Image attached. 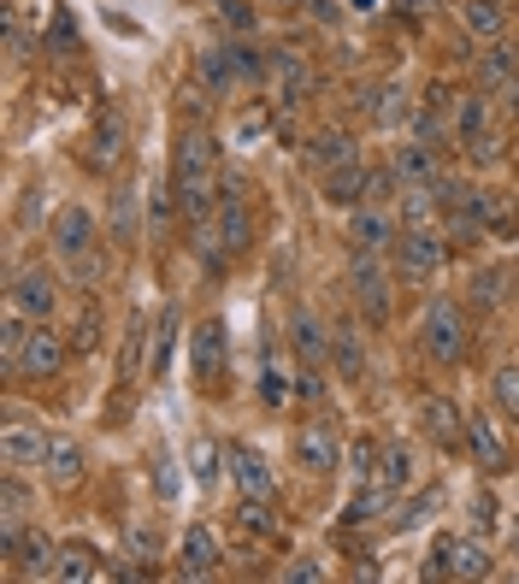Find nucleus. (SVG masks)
I'll return each mask as SVG.
<instances>
[{"label": "nucleus", "mask_w": 519, "mask_h": 584, "mask_svg": "<svg viewBox=\"0 0 519 584\" xmlns=\"http://www.w3.org/2000/svg\"><path fill=\"white\" fill-rule=\"evenodd\" d=\"M171 189H178V208L189 225L213 219L219 195H224V166H219V142L201 125H189L171 148Z\"/></svg>", "instance_id": "1"}, {"label": "nucleus", "mask_w": 519, "mask_h": 584, "mask_svg": "<svg viewBox=\"0 0 519 584\" xmlns=\"http://www.w3.org/2000/svg\"><path fill=\"white\" fill-rule=\"evenodd\" d=\"M390 284H395V266H384L372 248H354V261H349V296H354V314L360 319L390 325V314H395Z\"/></svg>", "instance_id": "2"}, {"label": "nucleus", "mask_w": 519, "mask_h": 584, "mask_svg": "<svg viewBox=\"0 0 519 584\" xmlns=\"http://www.w3.org/2000/svg\"><path fill=\"white\" fill-rule=\"evenodd\" d=\"M420 349L437 360V367H460L466 360V307L455 296H437L420 319Z\"/></svg>", "instance_id": "3"}, {"label": "nucleus", "mask_w": 519, "mask_h": 584, "mask_svg": "<svg viewBox=\"0 0 519 584\" xmlns=\"http://www.w3.org/2000/svg\"><path fill=\"white\" fill-rule=\"evenodd\" d=\"M390 266H395V278H402V284H431L448 266V243L431 225L402 231V236H395V248H390Z\"/></svg>", "instance_id": "4"}, {"label": "nucleus", "mask_w": 519, "mask_h": 584, "mask_svg": "<svg viewBox=\"0 0 519 584\" xmlns=\"http://www.w3.org/2000/svg\"><path fill=\"white\" fill-rule=\"evenodd\" d=\"M473 89L490 95L501 113H519V54L508 42H484V54L473 65Z\"/></svg>", "instance_id": "5"}, {"label": "nucleus", "mask_w": 519, "mask_h": 584, "mask_svg": "<svg viewBox=\"0 0 519 584\" xmlns=\"http://www.w3.org/2000/svg\"><path fill=\"white\" fill-rule=\"evenodd\" d=\"M425 578H490V549L478 538H437L425 561Z\"/></svg>", "instance_id": "6"}, {"label": "nucleus", "mask_w": 519, "mask_h": 584, "mask_svg": "<svg viewBox=\"0 0 519 584\" xmlns=\"http://www.w3.org/2000/svg\"><path fill=\"white\" fill-rule=\"evenodd\" d=\"M266 83H272V89H278L284 113H289V107H301V100L319 89V77H314V60H307L301 47H272V54H266Z\"/></svg>", "instance_id": "7"}, {"label": "nucleus", "mask_w": 519, "mask_h": 584, "mask_svg": "<svg viewBox=\"0 0 519 584\" xmlns=\"http://www.w3.org/2000/svg\"><path fill=\"white\" fill-rule=\"evenodd\" d=\"M296 467L301 472H314V478H331L342 467V443H337V425L331 420H307L301 432H296Z\"/></svg>", "instance_id": "8"}, {"label": "nucleus", "mask_w": 519, "mask_h": 584, "mask_svg": "<svg viewBox=\"0 0 519 584\" xmlns=\"http://www.w3.org/2000/svg\"><path fill=\"white\" fill-rule=\"evenodd\" d=\"M466 455H473V467L484 478H501L513 467V460H508V437H501V425L490 414H466Z\"/></svg>", "instance_id": "9"}, {"label": "nucleus", "mask_w": 519, "mask_h": 584, "mask_svg": "<svg viewBox=\"0 0 519 584\" xmlns=\"http://www.w3.org/2000/svg\"><path fill=\"white\" fill-rule=\"evenodd\" d=\"M420 432H425V443H437L443 455L466 449V414L448 396H420Z\"/></svg>", "instance_id": "10"}, {"label": "nucleus", "mask_w": 519, "mask_h": 584, "mask_svg": "<svg viewBox=\"0 0 519 584\" xmlns=\"http://www.w3.org/2000/svg\"><path fill=\"white\" fill-rule=\"evenodd\" d=\"M189 360H195V378H201V384H219L224 367H231V331H224V319H201V325H195Z\"/></svg>", "instance_id": "11"}, {"label": "nucleus", "mask_w": 519, "mask_h": 584, "mask_svg": "<svg viewBox=\"0 0 519 584\" xmlns=\"http://www.w3.org/2000/svg\"><path fill=\"white\" fill-rule=\"evenodd\" d=\"M65 354H72V342L47 331V319H36L30 325V342H24V360H19V378H36V384L42 378H60Z\"/></svg>", "instance_id": "12"}, {"label": "nucleus", "mask_w": 519, "mask_h": 584, "mask_svg": "<svg viewBox=\"0 0 519 584\" xmlns=\"http://www.w3.org/2000/svg\"><path fill=\"white\" fill-rule=\"evenodd\" d=\"M0 460H7L12 472H30L47 460V432L30 420H7V432H0Z\"/></svg>", "instance_id": "13"}, {"label": "nucleus", "mask_w": 519, "mask_h": 584, "mask_svg": "<svg viewBox=\"0 0 519 584\" xmlns=\"http://www.w3.org/2000/svg\"><path fill=\"white\" fill-rule=\"evenodd\" d=\"M12 307L30 319H54V307H60V284H54V272H42V266H24L19 278H12Z\"/></svg>", "instance_id": "14"}, {"label": "nucleus", "mask_w": 519, "mask_h": 584, "mask_svg": "<svg viewBox=\"0 0 519 584\" xmlns=\"http://www.w3.org/2000/svg\"><path fill=\"white\" fill-rule=\"evenodd\" d=\"M95 231H100V225H95L89 208H77V201H72V208H60V219H54V254H60L65 266L83 261V254L95 248Z\"/></svg>", "instance_id": "15"}, {"label": "nucleus", "mask_w": 519, "mask_h": 584, "mask_svg": "<svg viewBox=\"0 0 519 584\" xmlns=\"http://www.w3.org/2000/svg\"><path fill=\"white\" fill-rule=\"evenodd\" d=\"M395 236H402V219L384 213V208H372V201H360L354 219H349V243L384 254V248H395Z\"/></svg>", "instance_id": "16"}, {"label": "nucleus", "mask_w": 519, "mask_h": 584, "mask_svg": "<svg viewBox=\"0 0 519 584\" xmlns=\"http://www.w3.org/2000/svg\"><path fill=\"white\" fill-rule=\"evenodd\" d=\"M331 367L342 384H367V337H360V319H342L331 331Z\"/></svg>", "instance_id": "17"}, {"label": "nucleus", "mask_w": 519, "mask_h": 584, "mask_svg": "<svg viewBox=\"0 0 519 584\" xmlns=\"http://www.w3.org/2000/svg\"><path fill=\"white\" fill-rule=\"evenodd\" d=\"M390 166H395V178H402V183H425V189H437V178H443L437 142H420V136H407V142L390 153Z\"/></svg>", "instance_id": "18"}, {"label": "nucleus", "mask_w": 519, "mask_h": 584, "mask_svg": "<svg viewBox=\"0 0 519 584\" xmlns=\"http://www.w3.org/2000/svg\"><path fill=\"white\" fill-rule=\"evenodd\" d=\"M224 467H231V478H236V490L242 496H266L272 502V467H266V455L254 449V443H231V455H224Z\"/></svg>", "instance_id": "19"}, {"label": "nucleus", "mask_w": 519, "mask_h": 584, "mask_svg": "<svg viewBox=\"0 0 519 584\" xmlns=\"http://www.w3.org/2000/svg\"><path fill=\"white\" fill-rule=\"evenodd\" d=\"M360 107L372 113L378 130H402V125H413V95H407V83H378L372 95H360Z\"/></svg>", "instance_id": "20"}, {"label": "nucleus", "mask_w": 519, "mask_h": 584, "mask_svg": "<svg viewBox=\"0 0 519 584\" xmlns=\"http://www.w3.org/2000/svg\"><path fill=\"white\" fill-rule=\"evenodd\" d=\"M83 160H89V171H100V178L118 171V160H125V118H118L113 107L100 113V125L89 130V153H83Z\"/></svg>", "instance_id": "21"}, {"label": "nucleus", "mask_w": 519, "mask_h": 584, "mask_svg": "<svg viewBox=\"0 0 519 584\" xmlns=\"http://www.w3.org/2000/svg\"><path fill=\"white\" fill-rule=\"evenodd\" d=\"M7 573L12 578H60V543L36 538V531H24L19 555H7Z\"/></svg>", "instance_id": "22"}, {"label": "nucleus", "mask_w": 519, "mask_h": 584, "mask_svg": "<svg viewBox=\"0 0 519 584\" xmlns=\"http://www.w3.org/2000/svg\"><path fill=\"white\" fill-rule=\"evenodd\" d=\"M42 472H47V485L72 490V485H83V472H89V455H83V443H77V437H47V460H42Z\"/></svg>", "instance_id": "23"}, {"label": "nucleus", "mask_w": 519, "mask_h": 584, "mask_svg": "<svg viewBox=\"0 0 519 584\" xmlns=\"http://www.w3.org/2000/svg\"><path fill=\"white\" fill-rule=\"evenodd\" d=\"M367 183H372V166L349 160V166L325 171V178H319V195L331 201V208H360V201H367Z\"/></svg>", "instance_id": "24"}, {"label": "nucleus", "mask_w": 519, "mask_h": 584, "mask_svg": "<svg viewBox=\"0 0 519 584\" xmlns=\"http://www.w3.org/2000/svg\"><path fill=\"white\" fill-rule=\"evenodd\" d=\"M183 578H213L219 566H224V549H219V538L206 525H189L183 531Z\"/></svg>", "instance_id": "25"}, {"label": "nucleus", "mask_w": 519, "mask_h": 584, "mask_svg": "<svg viewBox=\"0 0 519 584\" xmlns=\"http://www.w3.org/2000/svg\"><path fill=\"white\" fill-rule=\"evenodd\" d=\"M460 30L473 42H501L508 36V7L501 0H460Z\"/></svg>", "instance_id": "26"}, {"label": "nucleus", "mask_w": 519, "mask_h": 584, "mask_svg": "<svg viewBox=\"0 0 519 584\" xmlns=\"http://www.w3.org/2000/svg\"><path fill=\"white\" fill-rule=\"evenodd\" d=\"M513 289H519V272L513 266H484L478 278H473V289H466V301L484 307V314H496V307L513 301Z\"/></svg>", "instance_id": "27"}, {"label": "nucleus", "mask_w": 519, "mask_h": 584, "mask_svg": "<svg viewBox=\"0 0 519 584\" xmlns=\"http://www.w3.org/2000/svg\"><path fill=\"white\" fill-rule=\"evenodd\" d=\"M148 354H153V325H148L142 314H130L125 342H118V384H130V378L148 367Z\"/></svg>", "instance_id": "28"}, {"label": "nucleus", "mask_w": 519, "mask_h": 584, "mask_svg": "<svg viewBox=\"0 0 519 584\" xmlns=\"http://www.w3.org/2000/svg\"><path fill=\"white\" fill-rule=\"evenodd\" d=\"M354 160V136L349 130H314V142H307V171H337Z\"/></svg>", "instance_id": "29"}, {"label": "nucleus", "mask_w": 519, "mask_h": 584, "mask_svg": "<svg viewBox=\"0 0 519 584\" xmlns=\"http://www.w3.org/2000/svg\"><path fill=\"white\" fill-rule=\"evenodd\" d=\"M107 236H113L118 248H136V236H142V213H136V183H118V189H113Z\"/></svg>", "instance_id": "30"}, {"label": "nucleus", "mask_w": 519, "mask_h": 584, "mask_svg": "<svg viewBox=\"0 0 519 584\" xmlns=\"http://www.w3.org/2000/svg\"><path fill=\"white\" fill-rule=\"evenodd\" d=\"M484 231L496 243H519V201L508 189H484Z\"/></svg>", "instance_id": "31"}, {"label": "nucleus", "mask_w": 519, "mask_h": 584, "mask_svg": "<svg viewBox=\"0 0 519 584\" xmlns=\"http://www.w3.org/2000/svg\"><path fill=\"white\" fill-rule=\"evenodd\" d=\"M490 125H496V100H490V95H478V89H473V95H460V107H455V142H460V148H466V142H478V136L490 130Z\"/></svg>", "instance_id": "32"}, {"label": "nucleus", "mask_w": 519, "mask_h": 584, "mask_svg": "<svg viewBox=\"0 0 519 584\" xmlns=\"http://www.w3.org/2000/svg\"><path fill=\"white\" fill-rule=\"evenodd\" d=\"M289 337H296L301 367H325V360H331V331H325L314 314H296V319H289Z\"/></svg>", "instance_id": "33"}, {"label": "nucleus", "mask_w": 519, "mask_h": 584, "mask_svg": "<svg viewBox=\"0 0 519 584\" xmlns=\"http://www.w3.org/2000/svg\"><path fill=\"white\" fill-rule=\"evenodd\" d=\"M30 314H19V307H12L7 314V325H0V372L7 378H19V360H24V342H30Z\"/></svg>", "instance_id": "34"}, {"label": "nucleus", "mask_w": 519, "mask_h": 584, "mask_svg": "<svg viewBox=\"0 0 519 584\" xmlns=\"http://www.w3.org/2000/svg\"><path fill=\"white\" fill-rule=\"evenodd\" d=\"M100 337H107V319H100V301H83L77 314H72V354H95L100 349Z\"/></svg>", "instance_id": "35"}, {"label": "nucleus", "mask_w": 519, "mask_h": 584, "mask_svg": "<svg viewBox=\"0 0 519 584\" xmlns=\"http://www.w3.org/2000/svg\"><path fill=\"white\" fill-rule=\"evenodd\" d=\"M390 496H395V490L384 485V478H367V485H360V496L349 502V513H342V525H372L378 513L390 508Z\"/></svg>", "instance_id": "36"}, {"label": "nucleus", "mask_w": 519, "mask_h": 584, "mask_svg": "<svg viewBox=\"0 0 519 584\" xmlns=\"http://www.w3.org/2000/svg\"><path fill=\"white\" fill-rule=\"evenodd\" d=\"M201 83H206L213 95L242 89V83H236V65H231V42H219V47H206V54H201Z\"/></svg>", "instance_id": "37"}, {"label": "nucleus", "mask_w": 519, "mask_h": 584, "mask_svg": "<svg viewBox=\"0 0 519 584\" xmlns=\"http://www.w3.org/2000/svg\"><path fill=\"white\" fill-rule=\"evenodd\" d=\"M60 578H65V584L100 578V549H95V543H65V549H60Z\"/></svg>", "instance_id": "38"}, {"label": "nucleus", "mask_w": 519, "mask_h": 584, "mask_svg": "<svg viewBox=\"0 0 519 584\" xmlns=\"http://www.w3.org/2000/svg\"><path fill=\"white\" fill-rule=\"evenodd\" d=\"M413 472H420V460H413V443H384V485L390 490H407L413 485Z\"/></svg>", "instance_id": "39"}, {"label": "nucleus", "mask_w": 519, "mask_h": 584, "mask_svg": "<svg viewBox=\"0 0 519 584\" xmlns=\"http://www.w3.org/2000/svg\"><path fill=\"white\" fill-rule=\"evenodd\" d=\"M490 396H496V407L508 414L513 425H519V360H508L496 378H490Z\"/></svg>", "instance_id": "40"}, {"label": "nucleus", "mask_w": 519, "mask_h": 584, "mask_svg": "<svg viewBox=\"0 0 519 584\" xmlns=\"http://www.w3.org/2000/svg\"><path fill=\"white\" fill-rule=\"evenodd\" d=\"M171 337H178V314H160V325H153V354H148V378H166V367H171Z\"/></svg>", "instance_id": "41"}, {"label": "nucleus", "mask_w": 519, "mask_h": 584, "mask_svg": "<svg viewBox=\"0 0 519 584\" xmlns=\"http://www.w3.org/2000/svg\"><path fill=\"white\" fill-rule=\"evenodd\" d=\"M236 520H242V525H248V531H254V538H278V520H272L266 496H242Z\"/></svg>", "instance_id": "42"}, {"label": "nucleus", "mask_w": 519, "mask_h": 584, "mask_svg": "<svg viewBox=\"0 0 519 584\" xmlns=\"http://www.w3.org/2000/svg\"><path fill=\"white\" fill-rule=\"evenodd\" d=\"M231 65H236V83H242V89H260V83H266V60H260L248 42H231Z\"/></svg>", "instance_id": "43"}, {"label": "nucleus", "mask_w": 519, "mask_h": 584, "mask_svg": "<svg viewBox=\"0 0 519 584\" xmlns=\"http://www.w3.org/2000/svg\"><path fill=\"white\" fill-rule=\"evenodd\" d=\"M349 472L360 478V485H367V478H378V472H384V449H378L372 437H360L354 449H349Z\"/></svg>", "instance_id": "44"}, {"label": "nucleus", "mask_w": 519, "mask_h": 584, "mask_svg": "<svg viewBox=\"0 0 519 584\" xmlns=\"http://www.w3.org/2000/svg\"><path fill=\"white\" fill-rule=\"evenodd\" d=\"M437 502H443V490H437V485H431L425 496H413V502L402 508V520H395V531H413L420 520H431V508H437Z\"/></svg>", "instance_id": "45"}, {"label": "nucleus", "mask_w": 519, "mask_h": 584, "mask_svg": "<svg viewBox=\"0 0 519 584\" xmlns=\"http://www.w3.org/2000/svg\"><path fill=\"white\" fill-rule=\"evenodd\" d=\"M260 402H266V407H284L289 402V378L272 367V360H266V372H260Z\"/></svg>", "instance_id": "46"}, {"label": "nucleus", "mask_w": 519, "mask_h": 584, "mask_svg": "<svg viewBox=\"0 0 519 584\" xmlns=\"http://www.w3.org/2000/svg\"><path fill=\"white\" fill-rule=\"evenodd\" d=\"M501 148H508V142H501V125H490V130L478 136V142H466V153H473L478 166H496V160H501Z\"/></svg>", "instance_id": "47"}, {"label": "nucleus", "mask_w": 519, "mask_h": 584, "mask_svg": "<svg viewBox=\"0 0 519 584\" xmlns=\"http://www.w3.org/2000/svg\"><path fill=\"white\" fill-rule=\"evenodd\" d=\"M189 467H195V485H213L219 478V449L213 443H195V449H189Z\"/></svg>", "instance_id": "48"}, {"label": "nucleus", "mask_w": 519, "mask_h": 584, "mask_svg": "<svg viewBox=\"0 0 519 584\" xmlns=\"http://www.w3.org/2000/svg\"><path fill=\"white\" fill-rule=\"evenodd\" d=\"M473 531H478V538H484V531H496V496L490 490L473 496Z\"/></svg>", "instance_id": "49"}, {"label": "nucleus", "mask_w": 519, "mask_h": 584, "mask_svg": "<svg viewBox=\"0 0 519 584\" xmlns=\"http://www.w3.org/2000/svg\"><path fill=\"white\" fill-rule=\"evenodd\" d=\"M100 266H107V261H100V254L89 248V254H83V261H72V284H77V289H89V284H100Z\"/></svg>", "instance_id": "50"}, {"label": "nucleus", "mask_w": 519, "mask_h": 584, "mask_svg": "<svg viewBox=\"0 0 519 584\" xmlns=\"http://www.w3.org/2000/svg\"><path fill=\"white\" fill-rule=\"evenodd\" d=\"M284 578H289V584H319V578H325V566H319L314 555H301V561H289V566H284Z\"/></svg>", "instance_id": "51"}, {"label": "nucleus", "mask_w": 519, "mask_h": 584, "mask_svg": "<svg viewBox=\"0 0 519 584\" xmlns=\"http://www.w3.org/2000/svg\"><path fill=\"white\" fill-rule=\"evenodd\" d=\"M171 201H178V189L153 183V231H171Z\"/></svg>", "instance_id": "52"}, {"label": "nucleus", "mask_w": 519, "mask_h": 584, "mask_svg": "<svg viewBox=\"0 0 519 584\" xmlns=\"http://www.w3.org/2000/svg\"><path fill=\"white\" fill-rule=\"evenodd\" d=\"M213 7H219V19H224V24L254 30V7H242V0H213Z\"/></svg>", "instance_id": "53"}, {"label": "nucleus", "mask_w": 519, "mask_h": 584, "mask_svg": "<svg viewBox=\"0 0 519 584\" xmlns=\"http://www.w3.org/2000/svg\"><path fill=\"white\" fill-rule=\"evenodd\" d=\"M130 555L153 561V555H160V538H153V531H130Z\"/></svg>", "instance_id": "54"}, {"label": "nucleus", "mask_w": 519, "mask_h": 584, "mask_svg": "<svg viewBox=\"0 0 519 584\" xmlns=\"http://www.w3.org/2000/svg\"><path fill=\"white\" fill-rule=\"evenodd\" d=\"M301 396H307V402H325V378H319V367L301 372Z\"/></svg>", "instance_id": "55"}, {"label": "nucleus", "mask_w": 519, "mask_h": 584, "mask_svg": "<svg viewBox=\"0 0 519 584\" xmlns=\"http://www.w3.org/2000/svg\"><path fill=\"white\" fill-rule=\"evenodd\" d=\"M431 7H437V0H395V12H402L407 24H420L425 12H431Z\"/></svg>", "instance_id": "56"}, {"label": "nucleus", "mask_w": 519, "mask_h": 584, "mask_svg": "<svg viewBox=\"0 0 519 584\" xmlns=\"http://www.w3.org/2000/svg\"><path fill=\"white\" fill-rule=\"evenodd\" d=\"M378 7H384V0H354V12H378Z\"/></svg>", "instance_id": "57"}, {"label": "nucleus", "mask_w": 519, "mask_h": 584, "mask_svg": "<svg viewBox=\"0 0 519 584\" xmlns=\"http://www.w3.org/2000/svg\"><path fill=\"white\" fill-rule=\"evenodd\" d=\"M272 7H296V0H272Z\"/></svg>", "instance_id": "58"}, {"label": "nucleus", "mask_w": 519, "mask_h": 584, "mask_svg": "<svg viewBox=\"0 0 519 584\" xmlns=\"http://www.w3.org/2000/svg\"><path fill=\"white\" fill-rule=\"evenodd\" d=\"M501 7H513V0H501Z\"/></svg>", "instance_id": "59"}]
</instances>
